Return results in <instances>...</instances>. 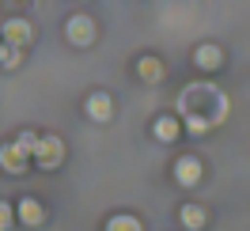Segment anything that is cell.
I'll use <instances>...</instances> for the list:
<instances>
[{
  "label": "cell",
  "instance_id": "obj_5",
  "mask_svg": "<svg viewBox=\"0 0 250 231\" xmlns=\"http://www.w3.org/2000/svg\"><path fill=\"white\" fill-rule=\"evenodd\" d=\"M0 34L8 38V46H27V42H31V23H23V19H8Z\"/></svg>",
  "mask_w": 250,
  "mask_h": 231
},
{
  "label": "cell",
  "instance_id": "obj_8",
  "mask_svg": "<svg viewBox=\"0 0 250 231\" xmlns=\"http://www.w3.org/2000/svg\"><path fill=\"white\" fill-rule=\"evenodd\" d=\"M193 57H197V68H208V72H212V68H220V49H216V46H201Z\"/></svg>",
  "mask_w": 250,
  "mask_h": 231
},
{
  "label": "cell",
  "instance_id": "obj_12",
  "mask_svg": "<svg viewBox=\"0 0 250 231\" xmlns=\"http://www.w3.org/2000/svg\"><path fill=\"white\" fill-rule=\"evenodd\" d=\"M186 129H189V133H197V137H201V133H208V129H212V122H208L205 114H186Z\"/></svg>",
  "mask_w": 250,
  "mask_h": 231
},
{
  "label": "cell",
  "instance_id": "obj_3",
  "mask_svg": "<svg viewBox=\"0 0 250 231\" xmlns=\"http://www.w3.org/2000/svg\"><path fill=\"white\" fill-rule=\"evenodd\" d=\"M0 167L8 170V174H19V170L27 167V152H23L19 144H4V148H0Z\"/></svg>",
  "mask_w": 250,
  "mask_h": 231
},
{
  "label": "cell",
  "instance_id": "obj_11",
  "mask_svg": "<svg viewBox=\"0 0 250 231\" xmlns=\"http://www.w3.org/2000/svg\"><path fill=\"white\" fill-rule=\"evenodd\" d=\"M156 137L159 140H174L178 137V122H174V118H159L156 122Z\"/></svg>",
  "mask_w": 250,
  "mask_h": 231
},
{
  "label": "cell",
  "instance_id": "obj_13",
  "mask_svg": "<svg viewBox=\"0 0 250 231\" xmlns=\"http://www.w3.org/2000/svg\"><path fill=\"white\" fill-rule=\"evenodd\" d=\"M106 231H141V224H137L133 216H114L106 224Z\"/></svg>",
  "mask_w": 250,
  "mask_h": 231
},
{
  "label": "cell",
  "instance_id": "obj_15",
  "mask_svg": "<svg viewBox=\"0 0 250 231\" xmlns=\"http://www.w3.org/2000/svg\"><path fill=\"white\" fill-rule=\"evenodd\" d=\"M19 57H16V49H8L4 42H0V64H16Z\"/></svg>",
  "mask_w": 250,
  "mask_h": 231
},
{
  "label": "cell",
  "instance_id": "obj_9",
  "mask_svg": "<svg viewBox=\"0 0 250 231\" xmlns=\"http://www.w3.org/2000/svg\"><path fill=\"white\" fill-rule=\"evenodd\" d=\"M141 80H148V84H156V80H163V64L156 61V57H141Z\"/></svg>",
  "mask_w": 250,
  "mask_h": 231
},
{
  "label": "cell",
  "instance_id": "obj_14",
  "mask_svg": "<svg viewBox=\"0 0 250 231\" xmlns=\"http://www.w3.org/2000/svg\"><path fill=\"white\" fill-rule=\"evenodd\" d=\"M16 144H19V148H23L27 155H31V152H34V144H38V137H34V133H19Z\"/></svg>",
  "mask_w": 250,
  "mask_h": 231
},
{
  "label": "cell",
  "instance_id": "obj_10",
  "mask_svg": "<svg viewBox=\"0 0 250 231\" xmlns=\"http://www.w3.org/2000/svg\"><path fill=\"white\" fill-rule=\"evenodd\" d=\"M182 224H186L189 231L205 228V209H197V205H186V209H182Z\"/></svg>",
  "mask_w": 250,
  "mask_h": 231
},
{
  "label": "cell",
  "instance_id": "obj_2",
  "mask_svg": "<svg viewBox=\"0 0 250 231\" xmlns=\"http://www.w3.org/2000/svg\"><path fill=\"white\" fill-rule=\"evenodd\" d=\"M68 42H72V46H91L95 42V23L87 16H72L68 19Z\"/></svg>",
  "mask_w": 250,
  "mask_h": 231
},
{
  "label": "cell",
  "instance_id": "obj_7",
  "mask_svg": "<svg viewBox=\"0 0 250 231\" xmlns=\"http://www.w3.org/2000/svg\"><path fill=\"white\" fill-rule=\"evenodd\" d=\"M87 114H91L95 122H106L110 114H114V103H110V95H91V99H87Z\"/></svg>",
  "mask_w": 250,
  "mask_h": 231
},
{
  "label": "cell",
  "instance_id": "obj_4",
  "mask_svg": "<svg viewBox=\"0 0 250 231\" xmlns=\"http://www.w3.org/2000/svg\"><path fill=\"white\" fill-rule=\"evenodd\" d=\"M174 178L182 186H197V178H201V159H193V155L178 159V163H174Z\"/></svg>",
  "mask_w": 250,
  "mask_h": 231
},
{
  "label": "cell",
  "instance_id": "obj_1",
  "mask_svg": "<svg viewBox=\"0 0 250 231\" xmlns=\"http://www.w3.org/2000/svg\"><path fill=\"white\" fill-rule=\"evenodd\" d=\"M31 155L42 163V167H57V163L64 159V144H61L57 137H42L38 144H34V152H31Z\"/></svg>",
  "mask_w": 250,
  "mask_h": 231
},
{
  "label": "cell",
  "instance_id": "obj_6",
  "mask_svg": "<svg viewBox=\"0 0 250 231\" xmlns=\"http://www.w3.org/2000/svg\"><path fill=\"white\" fill-rule=\"evenodd\" d=\"M16 212H19V220H23L27 228H38V224H42V205H38L34 197H23Z\"/></svg>",
  "mask_w": 250,
  "mask_h": 231
},
{
  "label": "cell",
  "instance_id": "obj_16",
  "mask_svg": "<svg viewBox=\"0 0 250 231\" xmlns=\"http://www.w3.org/2000/svg\"><path fill=\"white\" fill-rule=\"evenodd\" d=\"M8 224H12V209H8V205H4V201H0V231L8 228Z\"/></svg>",
  "mask_w": 250,
  "mask_h": 231
}]
</instances>
